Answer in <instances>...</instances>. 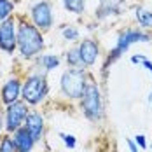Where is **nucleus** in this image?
I'll list each match as a JSON object with an SVG mask.
<instances>
[{"label":"nucleus","mask_w":152,"mask_h":152,"mask_svg":"<svg viewBox=\"0 0 152 152\" xmlns=\"http://www.w3.org/2000/svg\"><path fill=\"white\" fill-rule=\"evenodd\" d=\"M0 152H18L14 145V140L11 137H4L0 142Z\"/></svg>","instance_id":"18"},{"label":"nucleus","mask_w":152,"mask_h":152,"mask_svg":"<svg viewBox=\"0 0 152 152\" xmlns=\"http://www.w3.org/2000/svg\"><path fill=\"white\" fill-rule=\"evenodd\" d=\"M151 149H152V145H151Z\"/></svg>","instance_id":"28"},{"label":"nucleus","mask_w":152,"mask_h":152,"mask_svg":"<svg viewBox=\"0 0 152 152\" xmlns=\"http://www.w3.org/2000/svg\"><path fill=\"white\" fill-rule=\"evenodd\" d=\"M126 143H128V147H129V151L131 152H138V147H137V143L131 140V138H126Z\"/></svg>","instance_id":"23"},{"label":"nucleus","mask_w":152,"mask_h":152,"mask_svg":"<svg viewBox=\"0 0 152 152\" xmlns=\"http://www.w3.org/2000/svg\"><path fill=\"white\" fill-rule=\"evenodd\" d=\"M142 65H143V66H145V68H147V70H149V72L152 74V61H149L147 58H145V60L142 61Z\"/></svg>","instance_id":"25"},{"label":"nucleus","mask_w":152,"mask_h":152,"mask_svg":"<svg viewBox=\"0 0 152 152\" xmlns=\"http://www.w3.org/2000/svg\"><path fill=\"white\" fill-rule=\"evenodd\" d=\"M23 98L26 103L30 105H37L40 103L47 94V82H46V77L42 75H31L26 79L25 86H23Z\"/></svg>","instance_id":"3"},{"label":"nucleus","mask_w":152,"mask_h":152,"mask_svg":"<svg viewBox=\"0 0 152 152\" xmlns=\"http://www.w3.org/2000/svg\"><path fill=\"white\" fill-rule=\"evenodd\" d=\"M18 47L23 58H33L44 47L42 33L30 23H21L18 26Z\"/></svg>","instance_id":"1"},{"label":"nucleus","mask_w":152,"mask_h":152,"mask_svg":"<svg viewBox=\"0 0 152 152\" xmlns=\"http://www.w3.org/2000/svg\"><path fill=\"white\" fill-rule=\"evenodd\" d=\"M119 4H121V0H103L102 7L98 9V16L105 18L108 14H117L119 12Z\"/></svg>","instance_id":"13"},{"label":"nucleus","mask_w":152,"mask_h":152,"mask_svg":"<svg viewBox=\"0 0 152 152\" xmlns=\"http://www.w3.org/2000/svg\"><path fill=\"white\" fill-rule=\"evenodd\" d=\"M60 137L61 140H63V143L68 147V149H75V145H77V140L74 135H66V133H60Z\"/></svg>","instance_id":"20"},{"label":"nucleus","mask_w":152,"mask_h":152,"mask_svg":"<svg viewBox=\"0 0 152 152\" xmlns=\"http://www.w3.org/2000/svg\"><path fill=\"white\" fill-rule=\"evenodd\" d=\"M14 11V4L11 0H0V23L9 19V16Z\"/></svg>","instance_id":"14"},{"label":"nucleus","mask_w":152,"mask_h":152,"mask_svg":"<svg viewBox=\"0 0 152 152\" xmlns=\"http://www.w3.org/2000/svg\"><path fill=\"white\" fill-rule=\"evenodd\" d=\"M63 37H65L66 40H75L77 37H79V31H77L75 28H72V26H68V28L63 30Z\"/></svg>","instance_id":"21"},{"label":"nucleus","mask_w":152,"mask_h":152,"mask_svg":"<svg viewBox=\"0 0 152 152\" xmlns=\"http://www.w3.org/2000/svg\"><path fill=\"white\" fill-rule=\"evenodd\" d=\"M26 115H28L26 103L25 102H14L12 105L7 107V112H5V129L7 131H16L18 128H21Z\"/></svg>","instance_id":"6"},{"label":"nucleus","mask_w":152,"mask_h":152,"mask_svg":"<svg viewBox=\"0 0 152 152\" xmlns=\"http://www.w3.org/2000/svg\"><path fill=\"white\" fill-rule=\"evenodd\" d=\"M18 47V30L12 18L0 23V49L7 54H12Z\"/></svg>","instance_id":"5"},{"label":"nucleus","mask_w":152,"mask_h":152,"mask_svg":"<svg viewBox=\"0 0 152 152\" xmlns=\"http://www.w3.org/2000/svg\"><path fill=\"white\" fill-rule=\"evenodd\" d=\"M82 110L88 119L96 121L102 115V98L96 84H88L86 91L82 94Z\"/></svg>","instance_id":"4"},{"label":"nucleus","mask_w":152,"mask_h":152,"mask_svg":"<svg viewBox=\"0 0 152 152\" xmlns=\"http://www.w3.org/2000/svg\"><path fill=\"white\" fill-rule=\"evenodd\" d=\"M31 19L37 28L47 30L53 25V12H51V4L49 2H39L31 7Z\"/></svg>","instance_id":"8"},{"label":"nucleus","mask_w":152,"mask_h":152,"mask_svg":"<svg viewBox=\"0 0 152 152\" xmlns=\"http://www.w3.org/2000/svg\"><path fill=\"white\" fill-rule=\"evenodd\" d=\"M63 5L70 12H75V14L84 12V0H63Z\"/></svg>","instance_id":"15"},{"label":"nucleus","mask_w":152,"mask_h":152,"mask_svg":"<svg viewBox=\"0 0 152 152\" xmlns=\"http://www.w3.org/2000/svg\"><path fill=\"white\" fill-rule=\"evenodd\" d=\"M12 140H14V145H16V149H18V152H30L33 143H35L33 137L30 135V131L25 126H21V128L16 129Z\"/></svg>","instance_id":"9"},{"label":"nucleus","mask_w":152,"mask_h":152,"mask_svg":"<svg viewBox=\"0 0 152 152\" xmlns=\"http://www.w3.org/2000/svg\"><path fill=\"white\" fill-rule=\"evenodd\" d=\"M135 143H137L140 149H147V140H145V137H143V135H138V137H135Z\"/></svg>","instance_id":"22"},{"label":"nucleus","mask_w":152,"mask_h":152,"mask_svg":"<svg viewBox=\"0 0 152 152\" xmlns=\"http://www.w3.org/2000/svg\"><path fill=\"white\" fill-rule=\"evenodd\" d=\"M40 63L44 65V68H46V70H53V68H56V66L60 65V60H58V56L46 54V56H42V58H40Z\"/></svg>","instance_id":"17"},{"label":"nucleus","mask_w":152,"mask_h":152,"mask_svg":"<svg viewBox=\"0 0 152 152\" xmlns=\"http://www.w3.org/2000/svg\"><path fill=\"white\" fill-rule=\"evenodd\" d=\"M79 54H80V61L89 66L98 58V44L94 40H82V44L79 46Z\"/></svg>","instance_id":"12"},{"label":"nucleus","mask_w":152,"mask_h":152,"mask_svg":"<svg viewBox=\"0 0 152 152\" xmlns=\"http://www.w3.org/2000/svg\"><path fill=\"white\" fill-rule=\"evenodd\" d=\"M19 94H21V82L18 79H11L2 88V102L9 107V105H12L14 102H18Z\"/></svg>","instance_id":"10"},{"label":"nucleus","mask_w":152,"mask_h":152,"mask_svg":"<svg viewBox=\"0 0 152 152\" xmlns=\"http://www.w3.org/2000/svg\"><path fill=\"white\" fill-rule=\"evenodd\" d=\"M137 19L142 26H151L152 25V12L145 9H138L137 11Z\"/></svg>","instance_id":"16"},{"label":"nucleus","mask_w":152,"mask_h":152,"mask_svg":"<svg viewBox=\"0 0 152 152\" xmlns=\"http://www.w3.org/2000/svg\"><path fill=\"white\" fill-rule=\"evenodd\" d=\"M25 128L30 131V135L33 137L35 142H39L40 137H42V131H44V119L40 114L37 112H30L25 119Z\"/></svg>","instance_id":"11"},{"label":"nucleus","mask_w":152,"mask_h":152,"mask_svg":"<svg viewBox=\"0 0 152 152\" xmlns=\"http://www.w3.org/2000/svg\"><path fill=\"white\" fill-rule=\"evenodd\" d=\"M145 60V56H142V54H135V56H131V63H142V61Z\"/></svg>","instance_id":"24"},{"label":"nucleus","mask_w":152,"mask_h":152,"mask_svg":"<svg viewBox=\"0 0 152 152\" xmlns=\"http://www.w3.org/2000/svg\"><path fill=\"white\" fill-rule=\"evenodd\" d=\"M149 40H151V37L145 35V33H142V31L126 30L124 33L119 35V39H117V46H115V49L112 51V54H114V58H117V56H119L121 53H124L131 44H135V42H149Z\"/></svg>","instance_id":"7"},{"label":"nucleus","mask_w":152,"mask_h":152,"mask_svg":"<svg viewBox=\"0 0 152 152\" xmlns=\"http://www.w3.org/2000/svg\"><path fill=\"white\" fill-rule=\"evenodd\" d=\"M149 102H152V93L149 94Z\"/></svg>","instance_id":"27"},{"label":"nucleus","mask_w":152,"mask_h":152,"mask_svg":"<svg viewBox=\"0 0 152 152\" xmlns=\"http://www.w3.org/2000/svg\"><path fill=\"white\" fill-rule=\"evenodd\" d=\"M66 63L68 65H72V66H77V65H80L82 61H80V54H79V47L77 49H72V51H68L66 53Z\"/></svg>","instance_id":"19"},{"label":"nucleus","mask_w":152,"mask_h":152,"mask_svg":"<svg viewBox=\"0 0 152 152\" xmlns=\"http://www.w3.org/2000/svg\"><path fill=\"white\" fill-rule=\"evenodd\" d=\"M86 86L88 82L82 68H70L61 75V89L70 98H82Z\"/></svg>","instance_id":"2"},{"label":"nucleus","mask_w":152,"mask_h":152,"mask_svg":"<svg viewBox=\"0 0 152 152\" xmlns=\"http://www.w3.org/2000/svg\"><path fill=\"white\" fill-rule=\"evenodd\" d=\"M2 124H4V122H2V114H0V129H2Z\"/></svg>","instance_id":"26"}]
</instances>
